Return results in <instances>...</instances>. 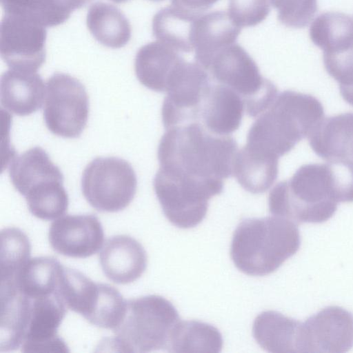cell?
I'll list each match as a JSON object with an SVG mask.
<instances>
[{
    "instance_id": "obj_1",
    "label": "cell",
    "mask_w": 353,
    "mask_h": 353,
    "mask_svg": "<svg viewBox=\"0 0 353 353\" xmlns=\"http://www.w3.org/2000/svg\"><path fill=\"white\" fill-rule=\"evenodd\" d=\"M238 146L230 135H217L201 123L166 129L157 150L162 169L195 180L223 183L233 175Z\"/></svg>"
},
{
    "instance_id": "obj_2",
    "label": "cell",
    "mask_w": 353,
    "mask_h": 353,
    "mask_svg": "<svg viewBox=\"0 0 353 353\" xmlns=\"http://www.w3.org/2000/svg\"><path fill=\"white\" fill-rule=\"evenodd\" d=\"M324 119V108L314 96L293 90L279 93L250 127L246 145L280 158L307 137Z\"/></svg>"
},
{
    "instance_id": "obj_3",
    "label": "cell",
    "mask_w": 353,
    "mask_h": 353,
    "mask_svg": "<svg viewBox=\"0 0 353 353\" xmlns=\"http://www.w3.org/2000/svg\"><path fill=\"white\" fill-rule=\"evenodd\" d=\"M300 245V232L292 221L274 215L248 218L234 232L230 256L243 273L263 276L276 271Z\"/></svg>"
},
{
    "instance_id": "obj_4",
    "label": "cell",
    "mask_w": 353,
    "mask_h": 353,
    "mask_svg": "<svg viewBox=\"0 0 353 353\" xmlns=\"http://www.w3.org/2000/svg\"><path fill=\"white\" fill-rule=\"evenodd\" d=\"M334 181L328 162L304 164L271 190L269 211L296 224L327 221L337 210Z\"/></svg>"
},
{
    "instance_id": "obj_5",
    "label": "cell",
    "mask_w": 353,
    "mask_h": 353,
    "mask_svg": "<svg viewBox=\"0 0 353 353\" xmlns=\"http://www.w3.org/2000/svg\"><path fill=\"white\" fill-rule=\"evenodd\" d=\"M8 172L33 216L50 221L67 212L69 200L63 173L43 148L34 147L13 157Z\"/></svg>"
},
{
    "instance_id": "obj_6",
    "label": "cell",
    "mask_w": 353,
    "mask_h": 353,
    "mask_svg": "<svg viewBox=\"0 0 353 353\" xmlns=\"http://www.w3.org/2000/svg\"><path fill=\"white\" fill-rule=\"evenodd\" d=\"M180 320L176 307L161 296L126 300L124 315L112 330V343L124 352H168L172 332Z\"/></svg>"
},
{
    "instance_id": "obj_7",
    "label": "cell",
    "mask_w": 353,
    "mask_h": 353,
    "mask_svg": "<svg viewBox=\"0 0 353 353\" xmlns=\"http://www.w3.org/2000/svg\"><path fill=\"white\" fill-rule=\"evenodd\" d=\"M204 69L213 82L242 97L245 112L251 117L265 112L278 95L276 85L261 74L254 59L236 43L214 54Z\"/></svg>"
},
{
    "instance_id": "obj_8",
    "label": "cell",
    "mask_w": 353,
    "mask_h": 353,
    "mask_svg": "<svg viewBox=\"0 0 353 353\" xmlns=\"http://www.w3.org/2000/svg\"><path fill=\"white\" fill-rule=\"evenodd\" d=\"M59 292L67 308L99 327L113 330L125 310L126 300L117 288L94 282L77 270L64 267Z\"/></svg>"
},
{
    "instance_id": "obj_9",
    "label": "cell",
    "mask_w": 353,
    "mask_h": 353,
    "mask_svg": "<svg viewBox=\"0 0 353 353\" xmlns=\"http://www.w3.org/2000/svg\"><path fill=\"white\" fill-rule=\"evenodd\" d=\"M153 186L166 219L177 228L188 229L203 221L209 200L223 192L224 183L188 179L159 168Z\"/></svg>"
},
{
    "instance_id": "obj_10",
    "label": "cell",
    "mask_w": 353,
    "mask_h": 353,
    "mask_svg": "<svg viewBox=\"0 0 353 353\" xmlns=\"http://www.w3.org/2000/svg\"><path fill=\"white\" fill-rule=\"evenodd\" d=\"M137 187L132 165L114 157L95 158L85 168L81 178L85 199L92 208L103 212L124 210L133 200Z\"/></svg>"
},
{
    "instance_id": "obj_11",
    "label": "cell",
    "mask_w": 353,
    "mask_h": 353,
    "mask_svg": "<svg viewBox=\"0 0 353 353\" xmlns=\"http://www.w3.org/2000/svg\"><path fill=\"white\" fill-rule=\"evenodd\" d=\"M89 98L84 85L65 73H54L47 81L43 119L54 134L79 137L86 126Z\"/></svg>"
},
{
    "instance_id": "obj_12",
    "label": "cell",
    "mask_w": 353,
    "mask_h": 353,
    "mask_svg": "<svg viewBox=\"0 0 353 353\" xmlns=\"http://www.w3.org/2000/svg\"><path fill=\"white\" fill-rule=\"evenodd\" d=\"M211 83L208 73L199 64L183 61L171 76L162 105L164 128L199 122L203 101Z\"/></svg>"
},
{
    "instance_id": "obj_13",
    "label": "cell",
    "mask_w": 353,
    "mask_h": 353,
    "mask_svg": "<svg viewBox=\"0 0 353 353\" xmlns=\"http://www.w3.org/2000/svg\"><path fill=\"white\" fill-rule=\"evenodd\" d=\"M46 27L23 16L4 13L0 52L10 69L37 72L46 61Z\"/></svg>"
},
{
    "instance_id": "obj_14",
    "label": "cell",
    "mask_w": 353,
    "mask_h": 353,
    "mask_svg": "<svg viewBox=\"0 0 353 353\" xmlns=\"http://www.w3.org/2000/svg\"><path fill=\"white\" fill-rule=\"evenodd\" d=\"M26 296L29 299V314L21 351L69 352L66 343L58 334V328L68 309L60 293L37 296Z\"/></svg>"
},
{
    "instance_id": "obj_15",
    "label": "cell",
    "mask_w": 353,
    "mask_h": 353,
    "mask_svg": "<svg viewBox=\"0 0 353 353\" xmlns=\"http://www.w3.org/2000/svg\"><path fill=\"white\" fill-rule=\"evenodd\" d=\"M303 352L343 353L353 346V314L327 306L303 323Z\"/></svg>"
},
{
    "instance_id": "obj_16",
    "label": "cell",
    "mask_w": 353,
    "mask_h": 353,
    "mask_svg": "<svg viewBox=\"0 0 353 353\" xmlns=\"http://www.w3.org/2000/svg\"><path fill=\"white\" fill-rule=\"evenodd\" d=\"M48 241L65 256L84 259L96 254L104 241L103 225L95 214H67L50 225Z\"/></svg>"
},
{
    "instance_id": "obj_17",
    "label": "cell",
    "mask_w": 353,
    "mask_h": 353,
    "mask_svg": "<svg viewBox=\"0 0 353 353\" xmlns=\"http://www.w3.org/2000/svg\"><path fill=\"white\" fill-rule=\"evenodd\" d=\"M105 276L117 284H128L139 279L147 268V253L142 245L130 236L109 238L99 254Z\"/></svg>"
},
{
    "instance_id": "obj_18",
    "label": "cell",
    "mask_w": 353,
    "mask_h": 353,
    "mask_svg": "<svg viewBox=\"0 0 353 353\" xmlns=\"http://www.w3.org/2000/svg\"><path fill=\"white\" fill-rule=\"evenodd\" d=\"M244 112V101L236 92L212 81L203 101L199 122L212 133L227 136L239 128Z\"/></svg>"
},
{
    "instance_id": "obj_19",
    "label": "cell",
    "mask_w": 353,
    "mask_h": 353,
    "mask_svg": "<svg viewBox=\"0 0 353 353\" xmlns=\"http://www.w3.org/2000/svg\"><path fill=\"white\" fill-rule=\"evenodd\" d=\"M252 334L261 348L272 353L303 352V323L273 310L254 319Z\"/></svg>"
},
{
    "instance_id": "obj_20",
    "label": "cell",
    "mask_w": 353,
    "mask_h": 353,
    "mask_svg": "<svg viewBox=\"0 0 353 353\" xmlns=\"http://www.w3.org/2000/svg\"><path fill=\"white\" fill-rule=\"evenodd\" d=\"M241 29L225 11L201 13L194 29L195 62L204 68L214 54L236 43Z\"/></svg>"
},
{
    "instance_id": "obj_21",
    "label": "cell",
    "mask_w": 353,
    "mask_h": 353,
    "mask_svg": "<svg viewBox=\"0 0 353 353\" xmlns=\"http://www.w3.org/2000/svg\"><path fill=\"white\" fill-rule=\"evenodd\" d=\"M1 103L20 117L30 115L42 105L45 84L37 72L10 69L1 77Z\"/></svg>"
},
{
    "instance_id": "obj_22",
    "label": "cell",
    "mask_w": 353,
    "mask_h": 353,
    "mask_svg": "<svg viewBox=\"0 0 353 353\" xmlns=\"http://www.w3.org/2000/svg\"><path fill=\"white\" fill-rule=\"evenodd\" d=\"M183 60L175 50L159 41H152L143 46L137 52L135 74L147 88L164 92L172 74Z\"/></svg>"
},
{
    "instance_id": "obj_23",
    "label": "cell",
    "mask_w": 353,
    "mask_h": 353,
    "mask_svg": "<svg viewBox=\"0 0 353 353\" xmlns=\"http://www.w3.org/2000/svg\"><path fill=\"white\" fill-rule=\"evenodd\" d=\"M307 138L314 152L327 162L349 160L353 144V112L324 117Z\"/></svg>"
},
{
    "instance_id": "obj_24",
    "label": "cell",
    "mask_w": 353,
    "mask_h": 353,
    "mask_svg": "<svg viewBox=\"0 0 353 353\" xmlns=\"http://www.w3.org/2000/svg\"><path fill=\"white\" fill-rule=\"evenodd\" d=\"M278 172V158L265 156L246 145L235 155L233 176L249 192L260 194L266 192L276 181Z\"/></svg>"
},
{
    "instance_id": "obj_25",
    "label": "cell",
    "mask_w": 353,
    "mask_h": 353,
    "mask_svg": "<svg viewBox=\"0 0 353 353\" xmlns=\"http://www.w3.org/2000/svg\"><path fill=\"white\" fill-rule=\"evenodd\" d=\"M201 14L173 6L163 8L153 17V36L177 52H190L194 50L195 23Z\"/></svg>"
},
{
    "instance_id": "obj_26",
    "label": "cell",
    "mask_w": 353,
    "mask_h": 353,
    "mask_svg": "<svg viewBox=\"0 0 353 353\" xmlns=\"http://www.w3.org/2000/svg\"><path fill=\"white\" fill-rule=\"evenodd\" d=\"M86 24L92 37L108 48H121L130 40L132 30L128 19L112 4H92L87 13Z\"/></svg>"
},
{
    "instance_id": "obj_27",
    "label": "cell",
    "mask_w": 353,
    "mask_h": 353,
    "mask_svg": "<svg viewBox=\"0 0 353 353\" xmlns=\"http://www.w3.org/2000/svg\"><path fill=\"white\" fill-rule=\"evenodd\" d=\"M312 43L325 54H336L353 48V16L340 12L318 15L309 30Z\"/></svg>"
},
{
    "instance_id": "obj_28",
    "label": "cell",
    "mask_w": 353,
    "mask_h": 353,
    "mask_svg": "<svg viewBox=\"0 0 353 353\" xmlns=\"http://www.w3.org/2000/svg\"><path fill=\"white\" fill-rule=\"evenodd\" d=\"M223 338L213 325L199 321L180 320L170 341V352H220Z\"/></svg>"
},
{
    "instance_id": "obj_29",
    "label": "cell",
    "mask_w": 353,
    "mask_h": 353,
    "mask_svg": "<svg viewBox=\"0 0 353 353\" xmlns=\"http://www.w3.org/2000/svg\"><path fill=\"white\" fill-rule=\"evenodd\" d=\"M31 244L20 229L11 227L1 231V280L12 276L30 259Z\"/></svg>"
},
{
    "instance_id": "obj_30",
    "label": "cell",
    "mask_w": 353,
    "mask_h": 353,
    "mask_svg": "<svg viewBox=\"0 0 353 353\" xmlns=\"http://www.w3.org/2000/svg\"><path fill=\"white\" fill-rule=\"evenodd\" d=\"M352 49L340 54H323V63L327 72L338 82L343 100L353 106Z\"/></svg>"
},
{
    "instance_id": "obj_31",
    "label": "cell",
    "mask_w": 353,
    "mask_h": 353,
    "mask_svg": "<svg viewBox=\"0 0 353 353\" xmlns=\"http://www.w3.org/2000/svg\"><path fill=\"white\" fill-rule=\"evenodd\" d=\"M279 21L294 28L306 27L317 11V0H270Z\"/></svg>"
},
{
    "instance_id": "obj_32",
    "label": "cell",
    "mask_w": 353,
    "mask_h": 353,
    "mask_svg": "<svg viewBox=\"0 0 353 353\" xmlns=\"http://www.w3.org/2000/svg\"><path fill=\"white\" fill-rule=\"evenodd\" d=\"M270 12V0H229L228 14L240 28L259 24Z\"/></svg>"
},
{
    "instance_id": "obj_33",
    "label": "cell",
    "mask_w": 353,
    "mask_h": 353,
    "mask_svg": "<svg viewBox=\"0 0 353 353\" xmlns=\"http://www.w3.org/2000/svg\"><path fill=\"white\" fill-rule=\"evenodd\" d=\"M4 13L33 19L45 27L57 26L47 0H1Z\"/></svg>"
},
{
    "instance_id": "obj_34",
    "label": "cell",
    "mask_w": 353,
    "mask_h": 353,
    "mask_svg": "<svg viewBox=\"0 0 353 353\" xmlns=\"http://www.w3.org/2000/svg\"><path fill=\"white\" fill-rule=\"evenodd\" d=\"M92 0H47L59 24L63 23L77 9L85 6Z\"/></svg>"
},
{
    "instance_id": "obj_35",
    "label": "cell",
    "mask_w": 353,
    "mask_h": 353,
    "mask_svg": "<svg viewBox=\"0 0 353 353\" xmlns=\"http://www.w3.org/2000/svg\"><path fill=\"white\" fill-rule=\"evenodd\" d=\"M219 0H172V6L193 13H203Z\"/></svg>"
},
{
    "instance_id": "obj_36",
    "label": "cell",
    "mask_w": 353,
    "mask_h": 353,
    "mask_svg": "<svg viewBox=\"0 0 353 353\" xmlns=\"http://www.w3.org/2000/svg\"><path fill=\"white\" fill-rule=\"evenodd\" d=\"M111 1L116 3H125L129 0H111Z\"/></svg>"
},
{
    "instance_id": "obj_37",
    "label": "cell",
    "mask_w": 353,
    "mask_h": 353,
    "mask_svg": "<svg viewBox=\"0 0 353 353\" xmlns=\"http://www.w3.org/2000/svg\"><path fill=\"white\" fill-rule=\"evenodd\" d=\"M349 160L353 161V144H352V149H351L350 156V159Z\"/></svg>"
},
{
    "instance_id": "obj_38",
    "label": "cell",
    "mask_w": 353,
    "mask_h": 353,
    "mask_svg": "<svg viewBox=\"0 0 353 353\" xmlns=\"http://www.w3.org/2000/svg\"><path fill=\"white\" fill-rule=\"evenodd\" d=\"M150 1H154V2H159V1H162L164 0H150Z\"/></svg>"
},
{
    "instance_id": "obj_39",
    "label": "cell",
    "mask_w": 353,
    "mask_h": 353,
    "mask_svg": "<svg viewBox=\"0 0 353 353\" xmlns=\"http://www.w3.org/2000/svg\"><path fill=\"white\" fill-rule=\"evenodd\" d=\"M352 54H353V49H352Z\"/></svg>"
}]
</instances>
